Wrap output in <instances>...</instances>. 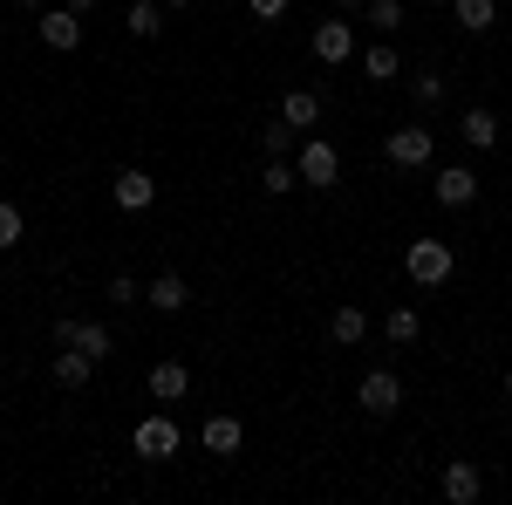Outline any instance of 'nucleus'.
Returning <instances> with one entry per match:
<instances>
[{
	"instance_id": "obj_21",
	"label": "nucleus",
	"mask_w": 512,
	"mask_h": 505,
	"mask_svg": "<svg viewBox=\"0 0 512 505\" xmlns=\"http://www.w3.org/2000/svg\"><path fill=\"white\" fill-rule=\"evenodd\" d=\"M492 21H499V0H458V28L465 35H485Z\"/></svg>"
},
{
	"instance_id": "obj_34",
	"label": "nucleus",
	"mask_w": 512,
	"mask_h": 505,
	"mask_svg": "<svg viewBox=\"0 0 512 505\" xmlns=\"http://www.w3.org/2000/svg\"><path fill=\"white\" fill-rule=\"evenodd\" d=\"M21 7H48V0H21Z\"/></svg>"
},
{
	"instance_id": "obj_7",
	"label": "nucleus",
	"mask_w": 512,
	"mask_h": 505,
	"mask_svg": "<svg viewBox=\"0 0 512 505\" xmlns=\"http://www.w3.org/2000/svg\"><path fill=\"white\" fill-rule=\"evenodd\" d=\"M437 492H444L451 505H478V492H485V471H478L472 458H451V465H444V478H437Z\"/></svg>"
},
{
	"instance_id": "obj_4",
	"label": "nucleus",
	"mask_w": 512,
	"mask_h": 505,
	"mask_svg": "<svg viewBox=\"0 0 512 505\" xmlns=\"http://www.w3.org/2000/svg\"><path fill=\"white\" fill-rule=\"evenodd\" d=\"M178 444H185V437H178V424H171L164 410H151L144 424L130 430V451H137V458H151V465H164V458H178Z\"/></svg>"
},
{
	"instance_id": "obj_1",
	"label": "nucleus",
	"mask_w": 512,
	"mask_h": 505,
	"mask_svg": "<svg viewBox=\"0 0 512 505\" xmlns=\"http://www.w3.org/2000/svg\"><path fill=\"white\" fill-rule=\"evenodd\" d=\"M403 273H410L417 287H444V280L458 273V253H451L444 239H410V246H403Z\"/></svg>"
},
{
	"instance_id": "obj_15",
	"label": "nucleus",
	"mask_w": 512,
	"mask_h": 505,
	"mask_svg": "<svg viewBox=\"0 0 512 505\" xmlns=\"http://www.w3.org/2000/svg\"><path fill=\"white\" fill-rule=\"evenodd\" d=\"M280 117L294 123V130H315L321 123V96L315 89H287V96H280Z\"/></svg>"
},
{
	"instance_id": "obj_3",
	"label": "nucleus",
	"mask_w": 512,
	"mask_h": 505,
	"mask_svg": "<svg viewBox=\"0 0 512 505\" xmlns=\"http://www.w3.org/2000/svg\"><path fill=\"white\" fill-rule=\"evenodd\" d=\"M294 171H301V185H308V192H328V185L342 178V151H335L328 137H308L301 157H294Z\"/></svg>"
},
{
	"instance_id": "obj_33",
	"label": "nucleus",
	"mask_w": 512,
	"mask_h": 505,
	"mask_svg": "<svg viewBox=\"0 0 512 505\" xmlns=\"http://www.w3.org/2000/svg\"><path fill=\"white\" fill-rule=\"evenodd\" d=\"M424 7H451V0H424Z\"/></svg>"
},
{
	"instance_id": "obj_14",
	"label": "nucleus",
	"mask_w": 512,
	"mask_h": 505,
	"mask_svg": "<svg viewBox=\"0 0 512 505\" xmlns=\"http://www.w3.org/2000/svg\"><path fill=\"white\" fill-rule=\"evenodd\" d=\"M458 137H465L472 151H492V144H499V117H492L485 103H472V110L458 117Z\"/></svg>"
},
{
	"instance_id": "obj_31",
	"label": "nucleus",
	"mask_w": 512,
	"mask_h": 505,
	"mask_svg": "<svg viewBox=\"0 0 512 505\" xmlns=\"http://www.w3.org/2000/svg\"><path fill=\"white\" fill-rule=\"evenodd\" d=\"M335 7H349V14H355V7H362V0H335Z\"/></svg>"
},
{
	"instance_id": "obj_32",
	"label": "nucleus",
	"mask_w": 512,
	"mask_h": 505,
	"mask_svg": "<svg viewBox=\"0 0 512 505\" xmlns=\"http://www.w3.org/2000/svg\"><path fill=\"white\" fill-rule=\"evenodd\" d=\"M164 7H192V0H164Z\"/></svg>"
},
{
	"instance_id": "obj_6",
	"label": "nucleus",
	"mask_w": 512,
	"mask_h": 505,
	"mask_svg": "<svg viewBox=\"0 0 512 505\" xmlns=\"http://www.w3.org/2000/svg\"><path fill=\"white\" fill-rule=\"evenodd\" d=\"M431 198L444 205V212H465V205L478 198V171H465V164H444V171L431 178Z\"/></svg>"
},
{
	"instance_id": "obj_13",
	"label": "nucleus",
	"mask_w": 512,
	"mask_h": 505,
	"mask_svg": "<svg viewBox=\"0 0 512 505\" xmlns=\"http://www.w3.org/2000/svg\"><path fill=\"white\" fill-rule=\"evenodd\" d=\"M185 389H192V369H185L178 355H164L158 369H151V396H158V403H178Z\"/></svg>"
},
{
	"instance_id": "obj_17",
	"label": "nucleus",
	"mask_w": 512,
	"mask_h": 505,
	"mask_svg": "<svg viewBox=\"0 0 512 505\" xmlns=\"http://www.w3.org/2000/svg\"><path fill=\"white\" fill-rule=\"evenodd\" d=\"M205 451H212V458H233L239 451V417H226V410L205 417Z\"/></svg>"
},
{
	"instance_id": "obj_8",
	"label": "nucleus",
	"mask_w": 512,
	"mask_h": 505,
	"mask_svg": "<svg viewBox=\"0 0 512 505\" xmlns=\"http://www.w3.org/2000/svg\"><path fill=\"white\" fill-rule=\"evenodd\" d=\"M55 342H69V349L96 355V362H103V355L117 349V335H110L103 321H55Z\"/></svg>"
},
{
	"instance_id": "obj_10",
	"label": "nucleus",
	"mask_w": 512,
	"mask_h": 505,
	"mask_svg": "<svg viewBox=\"0 0 512 505\" xmlns=\"http://www.w3.org/2000/svg\"><path fill=\"white\" fill-rule=\"evenodd\" d=\"M41 41L62 48V55L82 48V14H76V7H41Z\"/></svg>"
},
{
	"instance_id": "obj_30",
	"label": "nucleus",
	"mask_w": 512,
	"mask_h": 505,
	"mask_svg": "<svg viewBox=\"0 0 512 505\" xmlns=\"http://www.w3.org/2000/svg\"><path fill=\"white\" fill-rule=\"evenodd\" d=\"M62 7H76V14H89V7H96V0H62Z\"/></svg>"
},
{
	"instance_id": "obj_11",
	"label": "nucleus",
	"mask_w": 512,
	"mask_h": 505,
	"mask_svg": "<svg viewBox=\"0 0 512 505\" xmlns=\"http://www.w3.org/2000/svg\"><path fill=\"white\" fill-rule=\"evenodd\" d=\"M315 55H321V62H335V69L355 62V21H321V28H315Z\"/></svg>"
},
{
	"instance_id": "obj_5",
	"label": "nucleus",
	"mask_w": 512,
	"mask_h": 505,
	"mask_svg": "<svg viewBox=\"0 0 512 505\" xmlns=\"http://www.w3.org/2000/svg\"><path fill=\"white\" fill-rule=\"evenodd\" d=\"M355 403H362L369 417H396V410H403V376H396V369H369V376L355 383Z\"/></svg>"
},
{
	"instance_id": "obj_28",
	"label": "nucleus",
	"mask_w": 512,
	"mask_h": 505,
	"mask_svg": "<svg viewBox=\"0 0 512 505\" xmlns=\"http://www.w3.org/2000/svg\"><path fill=\"white\" fill-rule=\"evenodd\" d=\"M110 301H117V308H130V301H144V287H137L130 273H117V280H110Z\"/></svg>"
},
{
	"instance_id": "obj_12",
	"label": "nucleus",
	"mask_w": 512,
	"mask_h": 505,
	"mask_svg": "<svg viewBox=\"0 0 512 505\" xmlns=\"http://www.w3.org/2000/svg\"><path fill=\"white\" fill-rule=\"evenodd\" d=\"M144 301L158 314H185V301H192V287H185V273H158L151 287H144Z\"/></svg>"
},
{
	"instance_id": "obj_23",
	"label": "nucleus",
	"mask_w": 512,
	"mask_h": 505,
	"mask_svg": "<svg viewBox=\"0 0 512 505\" xmlns=\"http://www.w3.org/2000/svg\"><path fill=\"white\" fill-rule=\"evenodd\" d=\"M294 185H301V171H294V164H287V157H267V171H260V192L287 198V192H294Z\"/></svg>"
},
{
	"instance_id": "obj_22",
	"label": "nucleus",
	"mask_w": 512,
	"mask_h": 505,
	"mask_svg": "<svg viewBox=\"0 0 512 505\" xmlns=\"http://www.w3.org/2000/svg\"><path fill=\"white\" fill-rule=\"evenodd\" d=\"M158 28H164V0H130V35L151 41Z\"/></svg>"
},
{
	"instance_id": "obj_19",
	"label": "nucleus",
	"mask_w": 512,
	"mask_h": 505,
	"mask_svg": "<svg viewBox=\"0 0 512 505\" xmlns=\"http://www.w3.org/2000/svg\"><path fill=\"white\" fill-rule=\"evenodd\" d=\"M328 335H335L342 349H355V342L369 335V314H362V308H335V314H328Z\"/></svg>"
},
{
	"instance_id": "obj_29",
	"label": "nucleus",
	"mask_w": 512,
	"mask_h": 505,
	"mask_svg": "<svg viewBox=\"0 0 512 505\" xmlns=\"http://www.w3.org/2000/svg\"><path fill=\"white\" fill-rule=\"evenodd\" d=\"M246 7H253L260 21H280V14H287V0H246Z\"/></svg>"
},
{
	"instance_id": "obj_18",
	"label": "nucleus",
	"mask_w": 512,
	"mask_h": 505,
	"mask_svg": "<svg viewBox=\"0 0 512 505\" xmlns=\"http://www.w3.org/2000/svg\"><path fill=\"white\" fill-rule=\"evenodd\" d=\"M362 76H369V82H396V76H403V55H396L390 41H376V48L362 55Z\"/></svg>"
},
{
	"instance_id": "obj_35",
	"label": "nucleus",
	"mask_w": 512,
	"mask_h": 505,
	"mask_svg": "<svg viewBox=\"0 0 512 505\" xmlns=\"http://www.w3.org/2000/svg\"><path fill=\"white\" fill-rule=\"evenodd\" d=\"M506 396H512V369H506Z\"/></svg>"
},
{
	"instance_id": "obj_25",
	"label": "nucleus",
	"mask_w": 512,
	"mask_h": 505,
	"mask_svg": "<svg viewBox=\"0 0 512 505\" xmlns=\"http://www.w3.org/2000/svg\"><path fill=\"white\" fill-rule=\"evenodd\" d=\"M260 151H267V157H287V151H294V123L274 117L267 130H260Z\"/></svg>"
},
{
	"instance_id": "obj_2",
	"label": "nucleus",
	"mask_w": 512,
	"mask_h": 505,
	"mask_svg": "<svg viewBox=\"0 0 512 505\" xmlns=\"http://www.w3.org/2000/svg\"><path fill=\"white\" fill-rule=\"evenodd\" d=\"M431 151H437V137L424 130V123H403V130H390V137H383V157H390L396 171H424V164H431Z\"/></svg>"
},
{
	"instance_id": "obj_26",
	"label": "nucleus",
	"mask_w": 512,
	"mask_h": 505,
	"mask_svg": "<svg viewBox=\"0 0 512 505\" xmlns=\"http://www.w3.org/2000/svg\"><path fill=\"white\" fill-rule=\"evenodd\" d=\"M410 96H417L424 110H437V103H444V76H431V69H424V76H410Z\"/></svg>"
},
{
	"instance_id": "obj_24",
	"label": "nucleus",
	"mask_w": 512,
	"mask_h": 505,
	"mask_svg": "<svg viewBox=\"0 0 512 505\" xmlns=\"http://www.w3.org/2000/svg\"><path fill=\"white\" fill-rule=\"evenodd\" d=\"M362 21H369L376 35H396V28H403V7H396V0H362Z\"/></svg>"
},
{
	"instance_id": "obj_9",
	"label": "nucleus",
	"mask_w": 512,
	"mask_h": 505,
	"mask_svg": "<svg viewBox=\"0 0 512 505\" xmlns=\"http://www.w3.org/2000/svg\"><path fill=\"white\" fill-rule=\"evenodd\" d=\"M110 198H117V212H151V205H158V178H151V171H117Z\"/></svg>"
},
{
	"instance_id": "obj_27",
	"label": "nucleus",
	"mask_w": 512,
	"mask_h": 505,
	"mask_svg": "<svg viewBox=\"0 0 512 505\" xmlns=\"http://www.w3.org/2000/svg\"><path fill=\"white\" fill-rule=\"evenodd\" d=\"M7 246H21V205L14 198H0V253Z\"/></svg>"
},
{
	"instance_id": "obj_16",
	"label": "nucleus",
	"mask_w": 512,
	"mask_h": 505,
	"mask_svg": "<svg viewBox=\"0 0 512 505\" xmlns=\"http://www.w3.org/2000/svg\"><path fill=\"white\" fill-rule=\"evenodd\" d=\"M89 376H96V355H82V349H69V342H62V355H55V383H62V389H82Z\"/></svg>"
},
{
	"instance_id": "obj_20",
	"label": "nucleus",
	"mask_w": 512,
	"mask_h": 505,
	"mask_svg": "<svg viewBox=\"0 0 512 505\" xmlns=\"http://www.w3.org/2000/svg\"><path fill=\"white\" fill-rule=\"evenodd\" d=\"M383 335H390L396 349H410V342L424 335V321H417V308H390V314H383Z\"/></svg>"
}]
</instances>
